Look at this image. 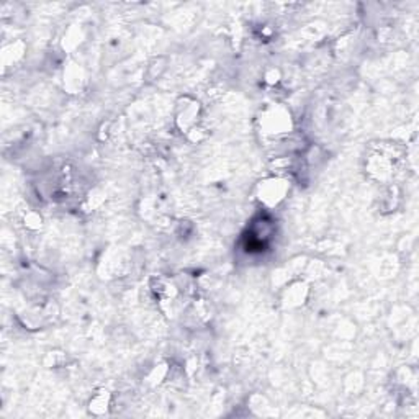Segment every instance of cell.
<instances>
[{"mask_svg":"<svg viewBox=\"0 0 419 419\" xmlns=\"http://www.w3.org/2000/svg\"><path fill=\"white\" fill-rule=\"evenodd\" d=\"M264 126H266L267 135L286 133L292 126V118L284 109H273L271 112H267L266 118H264Z\"/></svg>","mask_w":419,"mask_h":419,"instance_id":"6da1fadb","label":"cell"},{"mask_svg":"<svg viewBox=\"0 0 419 419\" xmlns=\"http://www.w3.org/2000/svg\"><path fill=\"white\" fill-rule=\"evenodd\" d=\"M286 194V182L282 179H269L259 187V196L266 205H275Z\"/></svg>","mask_w":419,"mask_h":419,"instance_id":"7a4b0ae2","label":"cell"}]
</instances>
